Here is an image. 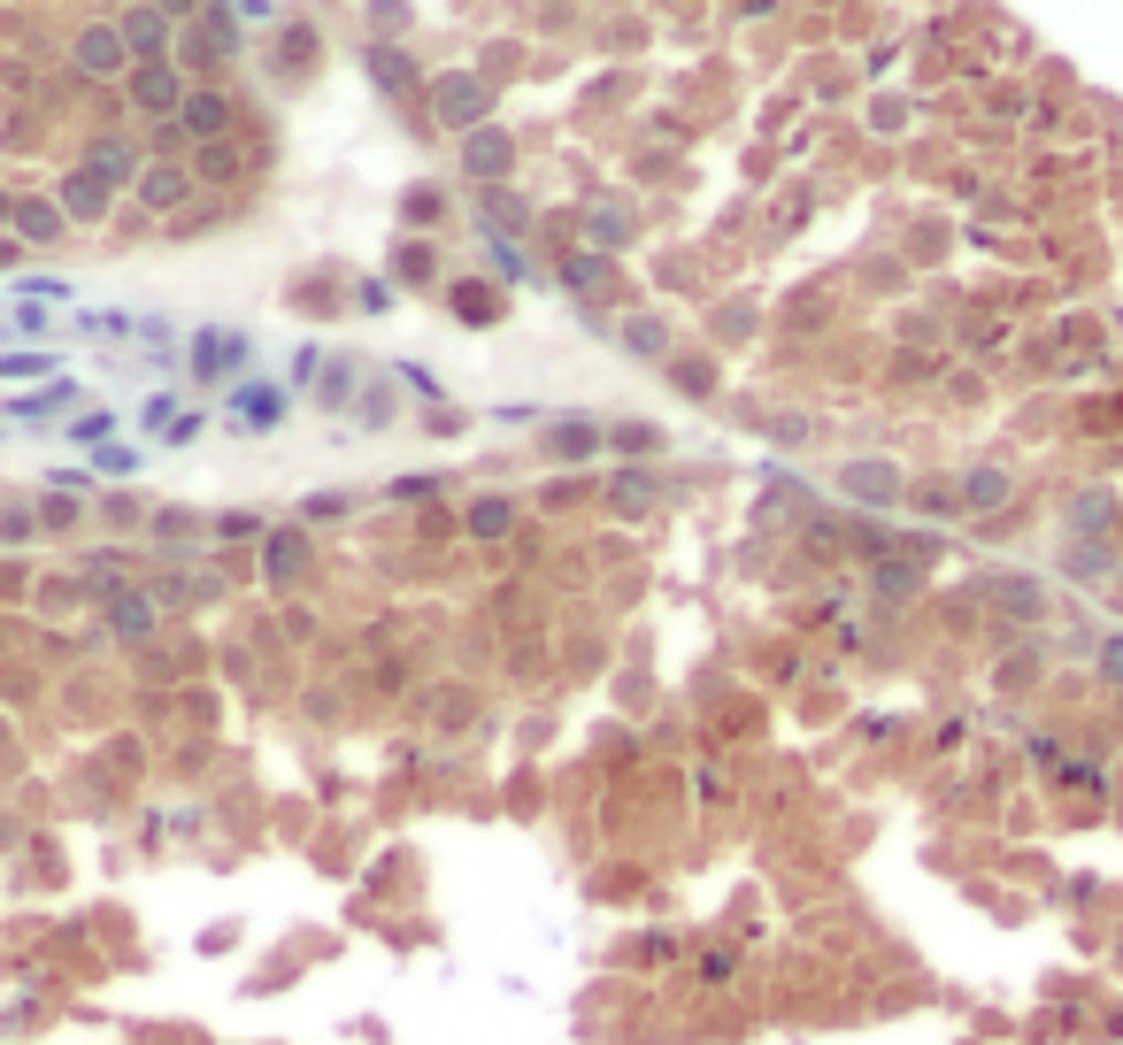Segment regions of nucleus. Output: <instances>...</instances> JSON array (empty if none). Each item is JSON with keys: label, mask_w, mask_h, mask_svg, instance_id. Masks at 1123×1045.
Listing matches in <instances>:
<instances>
[{"label": "nucleus", "mask_w": 1123, "mask_h": 1045, "mask_svg": "<svg viewBox=\"0 0 1123 1045\" xmlns=\"http://www.w3.org/2000/svg\"><path fill=\"white\" fill-rule=\"evenodd\" d=\"M208 377H223L231 362H247V338H231V331H200V354H193Z\"/></svg>", "instance_id": "f03ea898"}, {"label": "nucleus", "mask_w": 1123, "mask_h": 1045, "mask_svg": "<svg viewBox=\"0 0 1123 1045\" xmlns=\"http://www.w3.org/2000/svg\"><path fill=\"white\" fill-rule=\"evenodd\" d=\"M293 562H301V554H293V539H278V546H270V577L285 585V577H293Z\"/></svg>", "instance_id": "f8f14e48"}, {"label": "nucleus", "mask_w": 1123, "mask_h": 1045, "mask_svg": "<svg viewBox=\"0 0 1123 1045\" xmlns=\"http://www.w3.org/2000/svg\"><path fill=\"white\" fill-rule=\"evenodd\" d=\"M101 469H108V477H124V469H139V453H132V447H108V453H101Z\"/></svg>", "instance_id": "4468645a"}, {"label": "nucleus", "mask_w": 1123, "mask_h": 1045, "mask_svg": "<svg viewBox=\"0 0 1123 1045\" xmlns=\"http://www.w3.org/2000/svg\"><path fill=\"white\" fill-rule=\"evenodd\" d=\"M231 416H239L247 431H270V424L285 416V400H278L270 385H239V393H231Z\"/></svg>", "instance_id": "f257e3e1"}, {"label": "nucleus", "mask_w": 1123, "mask_h": 1045, "mask_svg": "<svg viewBox=\"0 0 1123 1045\" xmlns=\"http://www.w3.org/2000/svg\"><path fill=\"white\" fill-rule=\"evenodd\" d=\"M193 132H223V101L216 93H193Z\"/></svg>", "instance_id": "0eeeda50"}, {"label": "nucleus", "mask_w": 1123, "mask_h": 1045, "mask_svg": "<svg viewBox=\"0 0 1123 1045\" xmlns=\"http://www.w3.org/2000/svg\"><path fill=\"white\" fill-rule=\"evenodd\" d=\"M139 108H177V85H169V70H139Z\"/></svg>", "instance_id": "39448f33"}, {"label": "nucleus", "mask_w": 1123, "mask_h": 1045, "mask_svg": "<svg viewBox=\"0 0 1123 1045\" xmlns=\"http://www.w3.org/2000/svg\"><path fill=\"white\" fill-rule=\"evenodd\" d=\"M85 62H93V70H108V62H124V54L108 46V31H93V39H85Z\"/></svg>", "instance_id": "9b49d317"}, {"label": "nucleus", "mask_w": 1123, "mask_h": 1045, "mask_svg": "<svg viewBox=\"0 0 1123 1045\" xmlns=\"http://www.w3.org/2000/svg\"><path fill=\"white\" fill-rule=\"evenodd\" d=\"M478 108H485V101H478L470 77H447V85H439V116H447V124H470Z\"/></svg>", "instance_id": "7ed1b4c3"}, {"label": "nucleus", "mask_w": 1123, "mask_h": 1045, "mask_svg": "<svg viewBox=\"0 0 1123 1045\" xmlns=\"http://www.w3.org/2000/svg\"><path fill=\"white\" fill-rule=\"evenodd\" d=\"M470 169H478V177H500V169H508V139H500V132H478V139H470Z\"/></svg>", "instance_id": "20e7f679"}, {"label": "nucleus", "mask_w": 1123, "mask_h": 1045, "mask_svg": "<svg viewBox=\"0 0 1123 1045\" xmlns=\"http://www.w3.org/2000/svg\"><path fill=\"white\" fill-rule=\"evenodd\" d=\"M124 31H132L139 46H162V39H155V31H162V15H124Z\"/></svg>", "instance_id": "ddd939ff"}, {"label": "nucleus", "mask_w": 1123, "mask_h": 1045, "mask_svg": "<svg viewBox=\"0 0 1123 1045\" xmlns=\"http://www.w3.org/2000/svg\"><path fill=\"white\" fill-rule=\"evenodd\" d=\"M554 453H593V431H554Z\"/></svg>", "instance_id": "2eb2a0df"}, {"label": "nucleus", "mask_w": 1123, "mask_h": 1045, "mask_svg": "<svg viewBox=\"0 0 1123 1045\" xmlns=\"http://www.w3.org/2000/svg\"><path fill=\"white\" fill-rule=\"evenodd\" d=\"M54 408H70V385H54V393H31V400H15V416H54Z\"/></svg>", "instance_id": "6e6552de"}, {"label": "nucleus", "mask_w": 1123, "mask_h": 1045, "mask_svg": "<svg viewBox=\"0 0 1123 1045\" xmlns=\"http://www.w3.org/2000/svg\"><path fill=\"white\" fill-rule=\"evenodd\" d=\"M500 523H508V508H500V500H478V508H470V531H500Z\"/></svg>", "instance_id": "9d476101"}, {"label": "nucleus", "mask_w": 1123, "mask_h": 1045, "mask_svg": "<svg viewBox=\"0 0 1123 1045\" xmlns=\"http://www.w3.org/2000/svg\"><path fill=\"white\" fill-rule=\"evenodd\" d=\"M132 161H139L132 147H93V169H101V177H132Z\"/></svg>", "instance_id": "423d86ee"}, {"label": "nucleus", "mask_w": 1123, "mask_h": 1045, "mask_svg": "<svg viewBox=\"0 0 1123 1045\" xmlns=\"http://www.w3.org/2000/svg\"><path fill=\"white\" fill-rule=\"evenodd\" d=\"M54 231H62L54 208H23V239H54Z\"/></svg>", "instance_id": "1a4fd4ad"}]
</instances>
